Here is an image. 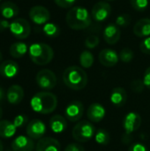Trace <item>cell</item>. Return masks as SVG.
I'll list each match as a JSON object with an SVG mask.
<instances>
[{
	"instance_id": "cell-13",
	"label": "cell",
	"mask_w": 150,
	"mask_h": 151,
	"mask_svg": "<svg viewBox=\"0 0 150 151\" xmlns=\"http://www.w3.org/2000/svg\"><path fill=\"white\" fill-rule=\"evenodd\" d=\"M34 149L33 139L24 135H20L11 142L12 151H32Z\"/></svg>"
},
{
	"instance_id": "cell-17",
	"label": "cell",
	"mask_w": 150,
	"mask_h": 151,
	"mask_svg": "<svg viewBox=\"0 0 150 151\" xmlns=\"http://www.w3.org/2000/svg\"><path fill=\"white\" fill-rule=\"evenodd\" d=\"M105 113L106 112H105V109L103 108V106L97 103L92 104L87 111L88 118L89 119L90 121L95 122V123H97L103 120V119L105 116Z\"/></svg>"
},
{
	"instance_id": "cell-43",
	"label": "cell",
	"mask_w": 150,
	"mask_h": 151,
	"mask_svg": "<svg viewBox=\"0 0 150 151\" xmlns=\"http://www.w3.org/2000/svg\"><path fill=\"white\" fill-rule=\"evenodd\" d=\"M2 115H3V110H2V107L0 106V119L2 118Z\"/></svg>"
},
{
	"instance_id": "cell-37",
	"label": "cell",
	"mask_w": 150,
	"mask_h": 151,
	"mask_svg": "<svg viewBox=\"0 0 150 151\" xmlns=\"http://www.w3.org/2000/svg\"><path fill=\"white\" fill-rule=\"evenodd\" d=\"M128 151H148V149H147V147L144 144L137 142V143L132 144L129 147Z\"/></svg>"
},
{
	"instance_id": "cell-45",
	"label": "cell",
	"mask_w": 150,
	"mask_h": 151,
	"mask_svg": "<svg viewBox=\"0 0 150 151\" xmlns=\"http://www.w3.org/2000/svg\"><path fill=\"white\" fill-rule=\"evenodd\" d=\"M107 1H115V0H107Z\"/></svg>"
},
{
	"instance_id": "cell-16",
	"label": "cell",
	"mask_w": 150,
	"mask_h": 151,
	"mask_svg": "<svg viewBox=\"0 0 150 151\" xmlns=\"http://www.w3.org/2000/svg\"><path fill=\"white\" fill-rule=\"evenodd\" d=\"M60 149L59 142L50 137L41 138L36 144V151H60Z\"/></svg>"
},
{
	"instance_id": "cell-10",
	"label": "cell",
	"mask_w": 150,
	"mask_h": 151,
	"mask_svg": "<svg viewBox=\"0 0 150 151\" xmlns=\"http://www.w3.org/2000/svg\"><path fill=\"white\" fill-rule=\"evenodd\" d=\"M111 12V5L107 2L100 1L93 6L91 15L95 21L102 22L109 18Z\"/></svg>"
},
{
	"instance_id": "cell-38",
	"label": "cell",
	"mask_w": 150,
	"mask_h": 151,
	"mask_svg": "<svg viewBox=\"0 0 150 151\" xmlns=\"http://www.w3.org/2000/svg\"><path fill=\"white\" fill-rule=\"evenodd\" d=\"M65 151H85V149L78 143H71L68 144Z\"/></svg>"
},
{
	"instance_id": "cell-44",
	"label": "cell",
	"mask_w": 150,
	"mask_h": 151,
	"mask_svg": "<svg viewBox=\"0 0 150 151\" xmlns=\"http://www.w3.org/2000/svg\"><path fill=\"white\" fill-rule=\"evenodd\" d=\"M2 59H3V55H2V53H1V51H0V62L2 61Z\"/></svg>"
},
{
	"instance_id": "cell-27",
	"label": "cell",
	"mask_w": 150,
	"mask_h": 151,
	"mask_svg": "<svg viewBox=\"0 0 150 151\" xmlns=\"http://www.w3.org/2000/svg\"><path fill=\"white\" fill-rule=\"evenodd\" d=\"M95 142L99 144V145H103V146H106L109 144L111 137L109 133L105 130V129H98L95 133Z\"/></svg>"
},
{
	"instance_id": "cell-1",
	"label": "cell",
	"mask_w": 150,
	"mask_h": 151,
	"mask_svg": "<svg viewBox=\"0 0 150 151\" xmlns=\"http://www.w3.org/2000/svg\"><path fill=\"white\" fill-rule=\"evenodd\" d=\"M32 109L41 114H49L55 111L57 106V96L50 92H39L31 99Z\"/></svg>"
},
{
	"instance_id": "cell-28",
	"label": "cell",
	"mask_w": 150,
	"mask_h": 151,
	"mask_svg": "<svg viewBox=\"0 0 150 151\" xmlns=\"http://www.w3.org/2000/svg\"><path fill=\"white\" fill-rule=\"evenodd\" d=\"M43 33L49 37H57L60 33V29L54 23H46L43 27Z\"/></svg>"
},
{
	"instance_id": "cell-3",
	"label": "cell",
	"mask_w": 150,
	"mask_h": 151,
	"mask_svg": "<svg viewBox=\"0 0 150 151\" xmlns=\"http://www.w3.org/2000/svg\"><path fill=\"white\" fill-rule=\"evenodd\" d=\"M65 84L72 90H81L88 84V75L86 72L76 65L66 68L63 73Z\"/></svg>"
},
{
	"instance_id": "cell-26",
	"label": "cell",
	"mask_w": 150,
	"mask_h": 151,
	"mask_svg": "<svg viewBox=\"0 0 150 151\" xmlns=\"http://www.w3.org/2000/svg\"><path fill=\"white\" fill-rule=\"evenodd\" d=\"M80 63L84 68H90L94 64V56L88 50H84L80 56Z\"/></svg>"
},
{
	"instance_id": "cell-6",
	"label": "cell",
	"mask_w": 150,
	"mask_h": 151,
	"mask_svg": "<svg viewBox=\"0 0 150 151\" xmlns=\"http://www.w3.org/2000/svg\"><path fill=\"white\" fill-rule=\"evenodd\" d=\"M10 31L14 37L19 40H23L29 36L31 33V26L27 19L19 18L11 23Z\"/></svg>"
},
{
	"instance_id": "cell-20",
	"label": "cell",
	"mask_w": 150,
	"mask_h": 151,
	"mask_svg": "<svg viewBox=\"0 0 150 151\" xmlns=\"http://www.w3.org/2000/svg\"><path fill=\"white\" fill-rule=\"evenodd\" d=\"M127 94L123 88H115L111 94V102L116 107H122L126 104Z\"/></svg>"
},
{
	"instance_id": "cell-39",
	"label": "cell",
	"mask_w": 150,
	"mask_h": 151,
	"mask_svg": "<svg viewBox=\"0 0 150 151\" xmlns=\"http://www.w3.org/2000/svg\"><path fill=\"white\" fill-rule=\"evenodd\" d=\"M143 82L145 84V87H147L148 88L150 89V67H149L144 73V77H143Z\"/></svg>"
},
{
	"instance_id": "cell-9",
	"label": "cell",
	"mask_w": 150,
	"mask_h": 151,
	"mask_svg": "<svg viewBox=\"0 0 150 151\" xmlns=\"http://www.w3.org/2000/svg\"><path fill=\"white\" fill-rule=\"evenodd\" d=\"M29 17L34 23L37 25H42V24H46L50 20V14L49 10L44 6L35 5L30 9Z\"/></svg>"
},
{
	"instance_id": "cell-4",
	"label": "cell",
	"mask_w": 150,
	"mask_h": 151,
	"mask_svg": "<svg viewBox=\"0 0 150 151\" xmlns=\"http://www.w3.org/2000/svg\"><path fill=\"white\" fill-rule=\"evenodd\" d=\"M29 57L35 65H44L53 59L54 51L48 44L34 43L29 48Z\"/></svg>"
},
{
	"instance_id": "cell-15",
	"label": "cell",
	"mask_w": 150,
	"mask_h": 151,
	"mask_svg": "<svg viewBox=\"0 0 150 151\" xmlns=\"http://www.w3.org/2000/svg\"><path fill=\"white\" fill-rule=\"evenodd\" d=\"M121 36V31L119 27H118L115 24H110L108 25L104 31H103V38L104 41L108 44H115L117 43Z\"/></svg>"
},
{
	"instance_id": "cell-18",
	"label": "cell",
	"mask_w": 150,
	"mask_h": 151,
	"mask_svg": "<svg viewBox=\"0 0 150 151\" xmlns=\"http://www.w3.org/2000/svg\"><path fill=\"white\" fill-rule=\"evenodd\" d=\"M19 71V65L12 60H6L0 65V74L5 78L15 77Z\"/></svg>"
},
{
	"instance_id": "cell-5",
	"label": "cell",
	"mask_w": 150,
	"mask_h": 151,
	"mask_svg": "<svg viewBox=\"0 0 150 151\" xmlns=\"http://www.w3.org/2000/svg\"><path fill=\"white\" fill-rule=\"evenodd\" d=\"M95 133V128L92 123L82 120L75 125L72 129V137L79 142H87L92 139Z\"/></svg>"
},
{
	"instance_id": "cell-12",
	"label": "cell",
	"mask_w": 150,
	"mask_h": 151,
	"mask_svg": "<svg viewBox=\"0 0 150 151\" xmlns=\"http://www.w3.org/2000/svg\"><path fill=\"white\" fill-rule=\"evenodd\" d=\"M84 113V107L83 104L79 102V101H73L65 109V118L72 121V122H76L79 119H81L82 115Z\"/></svg>"
},
{
	"instance_id": "cell-31",
	"label": "cell",
	"mask_w": 150,
	"mask_h": 151,
	"mask_svg": "<svg viewBox=\"0 0 150 151\" xmlns=\"http://www.w3.org/2000/svg\"><path fill=\"white\" fill-rule=\"evenodd\" d=\"M133 8L138 12H142L147 9L149 5V0H130Z\"/></svg>"
},
{
	"instance_id": "cell-46",
	"label": "cell",
	"mask_w": 150,
	"mask_h": 151,
	"mask_svg": "<svg viewBox=\"0 0 150 151\" xmlns=\"http://www.w3.org/2000/svg\"><path fill=\"white\" fill-rule=\"evenodd\" d=\"M6 151H11V150H6Z\"/></svg>"
},
{
	"instance_id": "cell-23",
	"label": "cell",
	"mask_w": 150,
	"mask_h": 151,
	"mask_svg": "<svg viewBox=\"0 0 150 151\" xmlns=\"http://www.w3.org/2000/svg\"><path fill=\"white\" fill-rule=\"evenodd\" d=\"M50 127L54 133L60 134L64 132L67 127V122L65 118L61 115H55L50 120Z\"/></svg>"
},
{
	"instance_id": "cell-47",
	"label": "cell",
	"mask_w": 150,
	"mask_h": 151,
	"mask_svg": "<svg viewBox=\"0 0 150 151\" xmlns=\"http://www.w3.org/2000/svg\"><path fill=\"white\" fill-rule=\"evenodd\" d=\"M0 1H1V0H0Z\"/></svg>"
},
{
	"instance_id": "cell-30",
	"label": "cell",
	"mask_w": 150,
	"mask_h": 151,
	"mask_svg": "<svg viewBox=\"0 0 150 151\" xmlns=\"http://www.w3.org/2000/svg\"><path fill=\"white\" fill-rule=\"evenodd\" d=\"M119 58L124 63H129L133 58V52L129 48H124L119 53Z\"/></svg>"
},
{
	"instance_id": "cell-22",
	"label": "cell",
	"mask_w": 150,
	"mask_h": 151,
	"mask_svg": "<svg viewBox=\"0 0 150 151\" xmlns=\"http://www.w3.org/2000/svg\"><path fill=\"white\" fill-rule=\"evenodd\" d=\"M133 33L139 37H146L150 35V19H141L133 27Z\"/></svg>"
},
{
	"instance_id": "cell-34",
	"label": "cell",
	"mask_w": 150,
	"mask_h": 151,
	"mask_svg": "<svg viewBox=\"0 0 150 151\" xmlns=\"http://www.w3.org/2000/svg\"><path fill=\"white\" fill-rule=\"evenodd\" d=\"M140 48L143 53L150 54V37H147L141 42Z\"/></svg>"
},
{
	"instance_id": "cell-25",
	"label": "cell",
	"mask_w": 150,
	"mask_h": 151,
	"mask_svg": "<svg viewBox=\"0 0 150 151\" xmlns=\"http://www.w3.org/2000/svg\"><path fill=\"white\" fill-rule=\"evenodd\" d=\"M27 52V45L22 42H17L11 45L10 55L14 58H22Z\"/></svg>"
},
{
	"instance_id": "cell-11",
	"label": "cell",
	"mask_w": 150,
	"mask_h": 151,
	"mask_svg": "<svg viewBox=\"0 0 150 151\" xmlns=\"http://www.w3.org/2000/svg\"><path fill=\"white\" fill-rule=\"evenodd\" d=\"M46 132L44 123L39 119H33L27 126V134L33 140L41 139Z\"/></svg>"
},
{
	"instance_id": "cell-29",
	"label": "cell",
	"mask_w": 150,
	"mask_h": 151,
	"mask_svg": "<svg viewBox=\"0 0 150 151\" xmlns=\"http://www.w3.org/2000/svg\"><path fill=\"white\" fill-rule=\"evenodd\" d=\"M131 20H132L131 16L129 14L124 13V14H121L117 17L116 25L119 27H127L128 25H130Z\"/></svg>"
},
{
	"instance_id": "cell-33",
	"label": "cell",
	"mask_w": 150,
	"mask_h": 151,
	"mask_svg": "<svg viewBox=\"0 0 150 151\" xmlns=\"http://www.w3.org/2000/svg\"><path fill=\"white\" fill-rule=\"evenodd\" d=\"M131 88L133 92H136V93H141L144 88H145V84L143 82L142 80H140V79H137V80H134L132 81L131 83Z\"/></svg>"
},
{
	"instance_id": "cell-2",
	"label": "cell",
	"mask_w": 150,
	"mask_h": 151,
	"mask_svg": "<svg viewBox=\"0 0 150 151\" xmlns=\"http://www.w3.org/2000/svg\"><path fill=\"white\" fill-rule=\"evenodd\" d=\"M67 25L74 30H82L91 24V15L88 11L81 6H74L66 14Z\"/></svg>"
},
{
	"instance_id": "cell-14",
	"label": "cell",
	"mask_w": 150,
	"mask_h": 151,
	"mask_svg": "<svg viewBox=\"0 0 150 151\" xmlns=\"http://www.w3.org/2000/svg\"><path fill=\"white\" fill-rule=\"evenodd\" d=\"M99 61L106 67H112L118 64V55L111 49H104L99 53Z\"/></svg>"
},
{
	"instance_id": "cell-35",
	"label": "cell",
	"mask_w": 150,
	"mask_h": 151,
	"mask_svg": "<svg viewBox=\"0 0 150 151\" xmlns=\"http://www.w3.org/2000/svg\"><path fill=\"white\" fill-rule=\"evenodd\" d=\"M27 122V118L24 115L17 116L13 120V124L15 125L16 127H20L24 126Z\"/></svg>"
},
{
	"instance_id": "cell-19",
	"label": "cell",
	"mask_w": 150,
	"mask_h": 151,
	"mask_svg": "<svg viewBox=\"0 0 150 151\" xmlns=\"http://www.w3.org/2000/svg\"><path fill=\"white\" fill-rule=\"evenodd\" d=\"M24 97V90L19 85H12L11 86L6 93L7 101L11 104H19Z\"/></svg>"
},
{
	"instance_id": "cell-21",
	"label": "cell",
	"mask_w": 150,
	"mask_h": 151,
	"mask_svg": "<svg viewBox=\"0 0 150 151\" xmlns=\"http://www.w3.org/2000/svg\"><path fill=\"white\" fill-rule=\"evenodd\" d=\"M0 12L4 19H8L16 17L19 12V9L16 4L11 1H6L0 5Z\"/></svg>"
},
{
	"instance_id": "cell-36",
	"label": "cell",
	"mask_w": 150,
	"mask_h": 151,
	"mask_svg": "<svg viewBox=\"0 0 150 151\" xmlns=\"http://www.w3.org/2000/svg\"><path fill=\"white\" fill-rule=\"evenodd\" d=\"M54 1L61 8H69L75 3L76 0H54Z\"/></svg>"
},
{
	"instance_id": "cell-8",
	"label": "cell",
	"mask_w": 150,
	"mask_h": 151,
	"mask_svg": "<svg viewBox=\"0 0 150 151\" xmlns=\"http://www.w3.org/2000/svg\"><path fill=\"white\" fill-rule=\"evenodd\" d=\"M141 125V118L136 112H129L123 119V128L125 130V134L123 139L131 137L132 134L137 131Z\"/></svg>"
},
{
	"instance_id": "cell-24",
	"label": "cell",
	"mask_w": 150,
	"mask_h": 151,
	"mask_svg": "<svg viewBox=\"0 0 150 151\" xmlns=\"http://www.w3.org/2000/svg\"><path fill=\"white\" fill-rule=\"evenodd\" d=\"M16 127L13 122L9 120L0 121V137L2 138H11L16 133Z\"/></svg>"
},
{
	"instance_id": "cell-41",
	"label": "cell",
	"mask_w": 150,
	"mask_h": 151,
	"mask_svg": "<svg viewBox=\"0 0 150 151\" xmlns=\"http://www.w3.org/2000/svg\"><path fill=\"white\" fill-rule=\"evenodd\" d=\"M4 98V92L3 90V88L0 87V102H2Z\"/></svg>"
},
{
	"instance_id": "cell-40",
	"label": "cell",
	"mask_w": 150,
	"mask_h": 151,
	"mask_svg": "<svg viewBox=\"0 0 150 151\" xmlns=\"http://www.w3.org/2000/svg\"><path fill=\"white\" fill-rule=\"evenodd\" d=\"M10 26H11V23L8 20L0 19V31L1 32L5 31L7 29H10Z\"/></svg>"
},
{
	"instance_id": "cell-7",
	"label": "cell",
	"mask_w": 150,
	"mask_h": 151,
	"mask_svg": "<svg viewBox=\"0 0 150 151\" xmlns=\"http://www.w3.org/2000/svg\"><path fill=\"white\" fill-rule=\"evenodd\" d=\"M37 85L45 90L53 89L57 85V77L55 73L49 69H42L38 72L35 77Z\"/></svg>"
},
{
	"instance_id": "cell-32",
	"label": "cell",
	"mask_w": 150,
	"mask_h": 151,
	"mask_svg": "<svg viewBox=\"0 0 150 151\" xmlns=\"http://www.w3.org/2000/svg\"><path fill=\"white\" fill-rule=\"evenodd\" d=\"M99 42H100V39L97 35H89L86 41H85V46L88 48V49H95L98 44H99Z\"/></svg>"
},
{
	"instance_id": "cell-42",
	"label": "cell",
	"mask_w": 150,
	"mask_h": 151,
	"mask_svg": "<svg viewBox=\"0 0 150 151\" xmlns=\"http://www.w3.org/2000/svg\"><path fill=\"white\" fill-rule=\"evenodd\" d=\"M4 150V147H3V143H2V142L0 141V151H3Z\"/></svg>"
}]
</instances>
